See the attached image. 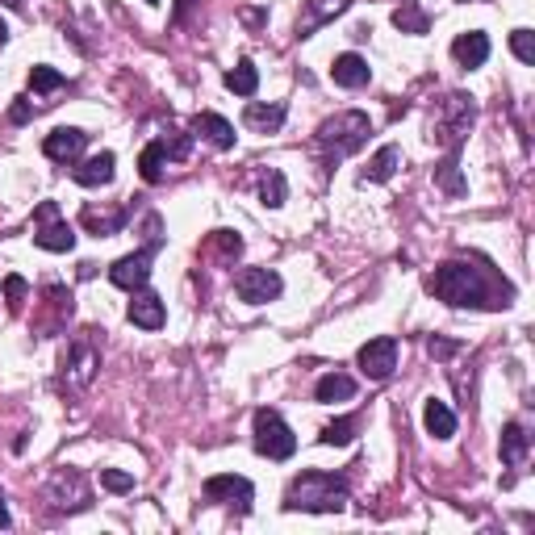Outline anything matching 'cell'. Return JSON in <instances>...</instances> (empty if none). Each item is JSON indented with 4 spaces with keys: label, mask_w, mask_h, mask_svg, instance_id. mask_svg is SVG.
Listing matches in <instances>:
<instances>
[{
    "label": "cell",
    "mask_w": 535,
    "mask_h": 535,
    "mask_svg": "<svg viewBox=\"0 0 535 535\" xmlns=\"http://www.w3.org/2000/svg\"><path fill=\"white\" fill-rule=\"evenodd\" d=\"M113 176H118V155L113 151H101V155L84 159L80 168H72V180L80 189H105V184H113Z\"/></svg>",
    "instance_id": "cell-17"
},
{
    "label": "cell",
    "mask_w": 535,
    "mask_h": 535,
    "mask_svg": "<svg viewBox=\"0 0 535 535\" xmlns=\"http://www.w3.org/2000/svg\"><path fill=\"white\" fill-rule=\"evenodd\" d=\"M26 297H30V285L21 281V276H5V306H9V314H21Z\"/></svg>",
    "instance_id": "cell-35"
},
{
    "label": "cell",
    "mask_w": 535,
    "mask_h": 535,
    "mask_svg": "<svg viewBox=\"0 0 535 535\" xmlns=\"http://www.w3.org/2000/svg\"><path fill=\"white\" fill-rule=\"evenodd\" d=\"M356 364H360V372H364L368 381H389L393 368H398V339H393V335L368 339V343L360 347Z\"/></svg>",
    "instance_id": "cell-12"
},
{
    "label": "cell",
    "mask_w": 535,
    "mask_h": 535,
    "mask_svg": "<svg viewBox=\"0 0 535 535\" xmlns=\"http://www.w3.org/2000/svg\"><path fill=\"white\" fill-rule=\"evenodd\" d=\"M352 9V0H301V13H297V38H310L318 34L327 21L343 17Z\"/></svg>",
    "instance_id": "cell-14"
},
{
    "label": "cell",
    "mask_w": 535,
    "mask_h": 535,
    "mask_svg": "<svg viewBox=\"0 0 535 535\" xmlns=\"http://www.w3.org/2000/svg\"><path fill=\"white\" fill-rule=\"evenodd\" d=\"M452 59L460 63V67H481L485 59H490V38H485L481 30H469V34H460L456 42H452Z\"/></svg>",
    "instance_id": "cell-21"
},
{
    "label": "cell",
    "mask_w": 535,
    "mask_h": 535,
    "mask_svg": "<svg viewBox=\"0 0 535 535\" xmlns=\"http://www.w3.org/2000/svg\"><path fill=\"white\" fill-rule=\"evenodd\" d=\"M209 247H214L226 264H235L243 255V239L235 235V230H214V235H209Z\"/></svg>",
    "instance_id": "cell-33"
},
{
    "label": "cell",
    "mask_w": 535,
    "mask_h": 535,
    "mask_svg": "<svg viewBox=\"0 0 535 535\" xmlns=\"http://www.w3.org/2000/svg\"><path fill=\"white\" fill-rule=\"evenodd\" d=\"M97 331H80L72 343L63 347V360H59V381L72 389V393H80V389H88L92 385V377H97V368H101V347H97V339H92Z\"/></svg>",
    "instance_id": "cell-5"
},
{
    "label": "cell",
    "mask_w": 535,
    "mask_h": 535,
    "mask_svg": "<svg viewBox=\"0 0 535 535\" xmlns=\"http://www.w3.org/2000/svg\"><path fill=\"white\" fill-rule=\"evenodd\" d=\"M260 201L268 209H281L289 201V180H285L281 168H264V176H260Z\"/></svg>",
    "instance_id": "cell-28"
},
{
    "label": "cell",
    "mask_w": 535,
    "mask_h": 535,
    "mask_svg": "<svg viewBox=\"0 0 535 535\" xmlns=\"http://www.w3.org/2000/svg\"><path fill=\"white\" fill-rule=\"evenodd\" d=\"M147 235H151V239H147L143 247L130 251V255H122V260L109 268V281L118 285V289H126V293L147 289V281H151V260H155L159 243H164V235H159V218H155V214H147Z\"/></svg>",
    "instance_id": "cell-6"
},
{
    "label": "cell",
    "mask_w": 535,
    "mask_h": 535,
    "mask_svg": "<svg viewBox=\"0 0 535 535\" xmlns=\"http://www.w3.org/2000/svg\"><path fill=\"white\" fill-rule=\"evenodd\" d=\"M314 398H318V402H327V406H335V402H352V398H356V381L347 377V372H327V377H318Z\"/></svg>",
    "instance_id": "cell-24"
},
{
    "label": "cell",
    "mask_w": 535,
    "mask_h": 535,
    "mask_svg": "<svg viewBox=\"0 0 535 535\" xmlns=\"http://www.w3.org/2000/svg\"><path fill=\"white\" fill-rule=\"evenodd\" d=\"M356 431H360V418L356 414H347V418H335V423H327L318 431V444L322 448H347L356 439Z\"/></svg>",
    "instance_id": "cell-27"
},
{
    "label": "cell",
    "mask_w": 535,
    "mask_h": 535,
    "mask_svg": "<svg viewBox=\"0 0 535 535\" xmlns=\"http://www.w3.org/2000/svg\"><path fill=\"white\" fill-rule=\"evenodd\" d=\"M331 80H335L339 88H364V84L372 80V67H368L364 55L343 51V55H335V63H331Z\"/></svg>",
    "instance_id": "cell-18"
},
{
    "label": "cell",
    "mask_w": 535,
    "mask_h": 535,
    "mask_svg": "<svg viewBox=\"0 0 535 535\" xmlns=\"http://www.w3.org/2000/svg\"><path fill=\"white\" fill-rule=\"evenodd\" d=\"M398 164H402V151H398V147H381L377 155L368 159V168L360 172V180H364V184H385V180H393Z\"/></svg>",
    "instance_id": "cell-25"
},
{
    "label": "cell",
    "mask_w": 535,
    "mask_h": 535,
    "mask_svg": "<svg viewBox=\"0 0 535 535\" xmlns=\"http://www.w3.org/2000/svg\"><path fill=\"white\" fill-rule=\"evenodd\" d=\"M368 134H372L368 113L364 109H343L314 130V151L322 155V164H327V172H331L335 164H343L347 155H356L368 143Z\"/></svg>",
    "instance_id": "cell-2"
},
{
    "label": "cell",
    "mask_w": 535,
    "mask_h": 535,
    "mask_svg": "<svg viewBox=\"0 0 535 535\" xmlns=\"http://www.w3.org/2000/svg\"><path fill=\"white\" fill-rule=\"evenodd\" d=\"M285 510H310V515H339L347 510V481L322 469H306L289 481Z\"/></svg>",
    "instance_id": "cell-3"
},
{
    "label": "cell",
    "mask_w": 535,
    "mask_h": 535,
    "mask_svg": "<svg viewBox=\"0 0 535 535\" xmlns=\"http://www.w3.org/2000/svg\"><path fill=\"white\" fill-rule=\"evenodd\" d=\"M464 5H469V0H464Z\"/></svg>",
    "instance_id": "cell-45"
},
{
    "label": "cell",
    "mask_w": 535,
    "mask_h": 535,
    "mask_svg": "<svg viewBox=\"0 0 535 535\" xmlns=\"http://www.w3.org/2000/svg\"><path fill=\"white\" fill-rule=\"evenodd\" d=\"M285 118H289V105H285V101H272V105L251 101V105L243 109V126H247V130H260V134H276V130L285 126Z\"/></svg>",
    "instance_id": "cell-19"
},
{
    "label": "cell",
    "mask_w": 535,
    "mask_h": 535,
    "mask_svg": "<svg viewBox=\"0 0 535 535\" xmlns=\"http://www.w3.org/2000/svg\"><path fill=\"white\" fill-rule=\"evenodd\" d=\"M147 5H155V0H147Z\"/></svg>",
    "instance_id": "cell-44"
},
{
    "label": "cell",
    "mask_w": 535,
    "mask_h": 535,
    "mask_svg": "<svg viewBox=\"0 0 535 535\" xmlns=\"http://www.w3.org/2000/svg\"><path fill=\"white\" fill-rule=\"evenodd\" d=\"M226 88L239 92V97H255V88H260V72H255V63L251 59H239L226 72Z\"/></svg>",
    "instance_id": "cell-30"
},
{
    "label": "cell",
    "mask_w": 535,
    "mask_h": 535,
    "mask_svg": "<svg viewBox=\"0 0 535 535\" xmlns=\"http://www.w3.org/2000/svg\"><path fill=\"white\" fill-rule=\"evenodd\" d=\"M5 9H13V13H26V0H0Z\"/></svg>",
    "instance_id": "cell-41"
},
{
    "label": "cell",
    "mask_w": 535,
    "mask_h": 535,
    "mask_svg": "<svg viewBox=\"0 0 535 535\" xmlns=\"http://www.w3.org/2000/svg\"><path fill=\"white\" fill-rule=\"evenodd\" d=\"M473 122H477V101L469 92H448V97L435 101V109H431V143L444 151H460Z\"/></svg>",
    "instance_id": "cell-4"
},
{
    "label": "cell",
    "mask_w": 535,
    "mask_h": 535,
    "mask_svg": "<svg viewBox=\"0 0 535 535\" xmlns=\"http://www.w3.org/2000/svg\"><path fill=\"white\" fill-rule=\"evenodd\" d=\"M84 147H88V134L76 126H59L42 138V155L51 159V164H76L84 155Z\"/></svg>",
    "instance_id": "cell-13"
},
{
    "label": "cell",
    "mask_w": 535,
    "mask_h": 535,
    "mask_svg": "<svg viewBox=\"0 0 535 535\" xmlns=\"http://www.w3.org/2000/svg\"><path fill=\"white\" fill-rule=\"evenodd\" d=\"M9 42V26H5V21H0V46H5Z\"/></svg>",
    "instance_id": "cell-43"
},
{
    "label": "cell",
    "mask_w": 535,
    "mask_h": 535,
    "mask_svg": "<svg viewBox=\"0 0 535 535\" xmlns=\"http://www.w3.org/2000/svg\"><path fill=\"white\" fill-rule=\"evenodd\" d=\"M164 143V151H168V159H189V151H193V138L189 134H180V130H168V138H159Z\"/></svg>",
    "instance_id": "cell-36"
},
{
    "label": "cell",
    "mask_w": 535,
    "mask_h": 535,
    "mask_svg": "<svg viewBox=\"0 0 535 535\" xmlns=\"http://www.w3.org/2000/svg\"><path fill=\"white\" fill-rule=\"evenodd\" d=\"M423 427H427V435H435V439H452V435H456V414H452V406L431 398V402L423 406Z\"/></svg>",
    "instance_id": "cell-26"
},
{
    "label": "cell",
    "mask_w": 535,
    "mask_h": 535,
    "mask_svg": "<svg viewBox=\"0 0 535 535\" xmlns=\"http://www.w3.org/2000/svg\"><path fill=\"white\" fill-rule=\"evenodd\" d=\"M126 318L134 322V327H143V331H159L168 322V310H164V297L151 293V289H134V301H130V310Z\"/></svg>",
    "instance_id": "cell-16"
},
{
    "label": "cell",
    "mask_w": 535,
    "mask_h": 535,
    "mask_svg": "<svg viewBox=\"0 0 535 535\" xmlns=\"http://www.w3.org/2000/svg\"><path fill=\"white\" fill-rule=\"evenodd\" d=\"M435 180H439V189H444L448 197H464V176H460V151H448V159L439 164V172H435Z\"/></svg>",
    "instance_id": "cell-32"
},
{
    "label": "cell",
    "mask_w": 535,
    "mask_h": 535,
    "mask_svg": "<svg viewBox=\"0 0 535 535\" xmlns=\"http://www.w3.org/2000/svg\"><path fill=\"white\" fill-rule=\"evenodd\" d=\"M34 247L55 251V255H63V251L76 247V230L59 218V205H55V201H42V205L34 209Z\"/></svg>",
    "instance_id": "cell-8"
},
{
    "label": "cell",
    "mask_w": 535,
    "mask_h": 535,
    "mask_svg": "<svg viewBox=\"0 0 535 535\" xmlns=\"http://www.w3.org/2000/svg\"><path fill=\"white\" fill-rule=\"evenodd\" d=\"M42 301H46V310H51V322L42 327V335H55L63 322L72 318V310H76L72 289H67V285H46V289H42Z\"/></svg>",
    "instance_id": "cell-20"
},
{
    "label": "cell",
    "mask_w": 535,
    "mask_h": 535,
    "mask_svg": "<svg viewBox=\"0 0 535 535\" xmlns=\"http://www.w3.org/2000/svg\"><path fill=\"white\" fill-rule=\"evenodd\" d=\"M164 168H168V151H164V143H147L143 147V155H138V172H143V180L147 184H159L164 180Z\"/></svg>",
    "instance_id": "cell-29"
},
{
    "label": "cell",
    "mask_w": 535,
    "mask_h": 535,
    "mask_svg": "<svg viewBox=\"0 0 535 535\" xmlns=\"http://www.w3.org/2000/svg\"><path fill=\"white\" fill-rule=\"evenodd\" d=\"M130 222V209H97V205H84L80 209V226L88 230V235H97V239H113V235H122Z\"/></svg>",
    "instance_id": "cell-15"
},
{
    "label": "cell",
    "mask_w": 535,
    "mask_h": 535,
    "mask_svg": "<svg viewBox=\"0 0 535 535\" xmlns=\"http://www.w3.org/2000/svg\"><path fill=\"white\" fill-rule=\"evenodd\" d=\"M527 448H531L527 427H523V423H506V427H502V444H498L506 469H519V464L527 460Z\"/></svg>",
    "instance_id": "cell-22"
},
{
    "label": "cell",
    "mask_w": 535,
    "mask_h": 535,
    "mask_svg": "<svg viewBox=\"0 0 535 535\" xmlns=\"http://www.w3.org/2000/svg\"><path fill=\"white\" fill-rule=\"evenodd\" d=\"M46 502H55V510H84L92 502L88 477L80 469H59L51 481H46Z\"/></svg>",
    "instance_id": "cell-10"
},
{
    "label": "cell",
    "mask_w": 535,
    "mask_h": 535,
    "mask_svg": "<svg viewBox=\"0 0 535 535\" xmlns=\"http://www.w3.org/2000/svg\"><path fill=\"white\" fill-rule=\"evenodd\" d=\"M235 293L247 306H268V301L285 293V281H281V272H272V268H243L235 276Z\"/></svg>",
    "instance_id": "cell-9"
},
{
    "label": "cell",
    "mask_w": 535,
    "mask_h": 535,
    "mask_svg": "<svg viewBox=\"0 0 535 535\" xmlns=\"http://www.w3.org/2000/svg\"><path fill=\"white\" fill-rule=\"evenodd\" d=\"M9 118H13V126H26V122L34 118V101H30V97H17L13 109H9Z\"/></svg>",
    "instance_id": "cell-40"
},
{
    "label": "cell",
    "mask_w": 535,
    "mask_h": 535,
    "mask_svg": "<svg viewBox=\"0 0 535 535\" xmlns=\"http://www.w3.org/2000/svg\"><path fill=\"white\" fill-rule=\"evenodd\" d=\"M201 490H205L209 502H222V506H230V510H239V515H247L251 502H255V485H251L247 477H239V473H218V477H209Z\"/></svg>",
    "instance_id": "cell-11"
},
{
    "label": "cell",
    "mask_w": 535,
    "mask_h": 535,
    "mask_svg": "<svg viewBox=\"0 0 535 535\" xmlns=\"http://www.w3.org/2000/svg\"><path fill=\"white\" fill-rule=\"evenodd\" d=\"M427 289H431L439 301L456 306V310H502V306H510V297H515V289H510V285L498 289V276H494L490 268L469 264V260H448V264H439V268L431 272Z\"/></svg>",
    "instance_id": "cell-1"
},
{
    "label": "cell",
    "mask_w": 535,
    "mask_h": 535,
    "mask_svg": "<svg viewBox=\"0 0 535 535\" xmlns=\"http://www.w3.org/2000/svg\"><path fill=\"white\" fill-rule=\"evenodd\" d=\"M251 431H255V452L268 456V460H289L297 452V435L289 431V423L276 410L260 406L251 418Z\"/></svg>",
    "instance_id": "cell-7"
},
{
    "label": "cell",
    "mask_w": 535,
    "mask_h": 535,
    "mask_svg": "<svg viewBox=\"0 0 535 535\" xmlns=\"http://www.w3.org/2000/svg\"><path fill=\"white\" fill-rule=\"evenodd\" d=\"M427 352H431L435 360H452V356L460 352V343H452V339H439V335H435V339H427Z\"/></svg>",
    "instance_id": "cell-39"
},
{
    "label": "cell",
    "mask_w": 535,
    "mask_h": 535,
    "mask_svg": "<svg viewBox=\"0 0 535 535\" xmlns=\"http://www.w3.org/2000/svg\"><path fill=\"white\" fill-rule=\"evenodd\" d=\"M510 51L519 55V63H535V34L531 30H515L510 34Z\"/></svg>",
    "instance_id": "cell-37"
},
{
    "label": "cell",
    "mask_w": 535,
    "mask_h": 535,
    "mask_svg": "<svg viewBox=\"0 0 535 535\" xmlns=\"http://www.w3.org/2000/svg\"><path fill=\"white\" fill-rule=\"evenodd\" d=\"M393 26L402 34H427L431 30V17L414 5V0H402V9H393Z\"/></svg>",
    "instance_id": "cell-31"
},
{
    "label": "cell",
    "mask_w": 535,
    "mask_h": 535,
    "mask_svg": "<svg viewBox=\"0 0 535 535\" xmlns=\"http://www.w3.org/2000/svg\"><path fill=\"white\" fill-rule=\"evenodd\" d=\"M13 519H9V506H5V494H0V527H9Z\"/></svg>",
    "instance_id": "cell-42"
},
{
    "label": "cell",
    "mask_w": 535,
    "mask_h": 535,
    "mask_svg": "<svg viewBox=\"0 0 535 535\" xmlns=\"http://www.w3.org/2000/svg\"><path fill=\"white\" fill-rule=\"evenodd\" d=\"M101 485H105L109 494H130L134 490V477L122 473V469H101Z\"/></svg>",
    "instance_id": "cell-38"
},
{
    "label": "cell",
    "mask_w": 535,
    "mask_h": 535,
    "mask_svg": "<svg viewBox=\"0 0 535 535\" xmlns=\"http://www.w3.org/2000/svg\"><path fill=\"white\" fill-rule=\"evenodd\" d=\"M193 130H197L201 138H209V143H214L218 151H230V147H235V126H230L222 113H197V118H193Z\"/></svg>",
    "instance_id": "cell-23"
},
{
    "label": "cell",
    "mask_w": 535,
    "mask_h": 535,
    "mask_svg": "<svg viewBox=\"0 0 535 535\" xmlns=\"http://www.w3.org/2000/svg\"><path fill=\"white\" fill-rule=\"evenodd\" d=\"M30 88L34 92H59V88H67V80L55 72V67L38 63V67H30Z\"/></svg>",
    "instance_id": "cell-34"
}]
</instances>
